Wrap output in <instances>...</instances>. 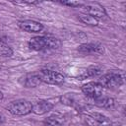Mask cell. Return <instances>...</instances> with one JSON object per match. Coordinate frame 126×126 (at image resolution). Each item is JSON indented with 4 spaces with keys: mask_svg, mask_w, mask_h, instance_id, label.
Listing matches in <instances>:
<instances>
[{
    "mask_svg": "<svg viewBox=\"0 0 126 126\" xmlns=\"http://www.w3.org/2000/svg\"><path fill=\"white\" fill-rule=\"evenodd\" d=\"M28 46L34 51L55 50L61 46V41L52 36H35L28 41Z\"/></svg>",
    "mask_w": 126,
    "mask_h": 126,
    "instance_id": "obj_1",
    "label": "cell"
},
{
    "mask_svg": "<svg viewBox=\"0 0 126 126\" xmlns=\"http://www.w3.org/2000/svg\"><path fill=\"white\" fill-rule=\"evenodd\" d=\"M6 108L12 115L25 116L32 112V103L27 99H17L11 101Z\"/></svg>",
    "mask_w": 126,
    "mask_h": 126,
    "instance_id": "obj_2",
    "label": "cell"
},
{
    "mask_svg": "<svg viewBox=\"0 0 126 126\" xmlns=\"http://www.w3.org/2000/svg\"><path fill=\"white\" fill-rule=\"evenodd\" d=\"M37 77L39 78L40 82H43L45 84L49 85H62L65 81L64 76L56 71H52L49 69H41L38 72H36Z\"/></svg>",
    "mask_w": 126,
    "mask_h": 126,
    "instance_id": "obj_3",
    "label": "cell"
},
{
    "mask_svg": "<svg viewBox=\"0 0 126 126\" xmlns=\"http://www.w3.org/2000/svg\"><path fill=\"white\" fill-rule=\"evenodd\" d=\"M98 83L103 88L115 89V88H119L120 86L123 85V77L119 73L110 72V73L102 75L99 78Z\"/></svg>",
    "mask_w": 126,
    "mask_h": 126,
    "instance_id": "obj_4",
    "label": "cell"
},
{
    "mask_svg": "<svg viewBox=\"0 0 126 126\" xmlns=\"http://www.w3.org/2000/svg\"><path fill=\"white\" fill-rule=\"evenodd\" d=\"M82 92L88 98L94 99L102 95L103 87L98 82H89L82 86Z\"/></svg>",
    "mask_w": 126,
    "mask_h": 126,
    "instance_id": "obj_5",
    "label": "cell"
},
{
    "mask_svg": "<svg viewBox=\"0 0 126 126\" xmlns=\"http://www.w3.org/2000/svg\"><path fill=\"white\" fill-rule=\"evenodd\" d=\"M77 50L81 54H84V55H94V54L101 55L104 53V47L99 42L83 43V44L78 46Z\"/></svg>",
    "mask_w": 126,
    "mask_h": 126,
    "instance_id": "obj_6",
    "label": "cell"
},
{
    "mask_svg": "<svg viewBox=\"0 0 126 126\" xmlns=\"http://www.w3.org/2000/svg\"><path fill=\"white\" fill-rule=\"evenodd\" d=\"M83 8L87 11V14L93 16L95 19H100L106 16V11L102 5H100L97 2H88L84 3Z\"/></svg>",
    "mask_w": 126,
    "mask_h": 126,
    "instance_id": "obj_7",
    "label": "cell"
},
{
    "mask_svg": "<svg viewBox=\"0 0 126 126\" xmlns=\"http://www.w3.org/2000/svg\"><path fill=\"white\" fill-rule=\"evenodd\" d=\"M60 101L68 106H72L75 108H81L83 106V99L78 94L75 93H67L60 96Z\"/></svg>",
    "mask_w": 126,
    "mask_h": 126,
    "instance_id": "obj_8",
    "label": "cell"
},
{
    "mask_svg": "<svg viewBox=\"0 0 126 126\" xmlns=\"http://www.w3.org/2000/svg\"><path fill=\"white\" fill-rule=\"evenodd\" d=\"M18 26L21 30L27 32H39L43 30V25L39 22L33 20H24L18 23Z\"/></svg>",
    "mask_w": 126,
    "mask_h": 126,
    "instance_id": "obj_9",
    "label": "cell"
},
{
    "mask_svg": "<svg viewBox=\"0 0 126 126\" xmlns=\"http://www.w3.org/2000/svg\"><path fill=\"white\" fill-rule=\"evenodd\" d=\"M54 107V104L45 99H39L32 104V112L36 115H42L49 112Z\"/></svg>",
    "mask_w": 126,
    "mask_h": 126,
    "instance_id": "obj_10",
    "label": "cell"
},
{
    "mask_svg": "<svg viewBox=\"0 0 126 126\" xmlns=\"http://www.w3.org/2000/svg\"><path fill=\"white\" fill-rule=\"evenodd\" d=\"M20 84L26 88H35L37 87L41 82L39 78L37 77L36 73H29L24 76H22L19 80Z\"/></svg>",
    "mask_w": 126,
    "mask_h": 126,
    "instance_id": "obj_11",
    "label": "cell"
},
{
    "mask_svg": "<svg viewBox=\"0 0 126 126\" xmlns=\"http://www.w3.org/2000/svg\"><path fill=\"white\" fill-rule=\"evenodd\" d=\"M89 123L91 126H111V121L101 113H92L89 117Z\"/></svg>",
    "mask_w": 126,
    "mask_h": 126,
    "instance_id": "obj_12",
    "label": "cell"
},
{
    "mask_svg": "<svg viewBox=\"0 0 126 126\" xmlns=\"http://www.w3.org/2000/svg\"><path fill=\"white\" fill-rule=\"evenodd\" d=\"M65 122H66V118L63 115L59 113H55L45 118L43 124L44 126H64Z\"/></svg>",
    "mask_w": 126,
    "mask_h": 126,
    "instance_id": "obj_13",
    "label": "cell"
},
{
    "mask_svg": "<svg viewBox=\"0 0 126 126\" xmlns=\"http://www.w3.org/2000/svg\"><path fill=\"white\" fill-rule=\"evenodd\" d=\"M102 73L101 68L97 67V66H91L88 67L87 69H85L84 71H82L81 74L78 75V80H85L88 78H93V77H97Z\"/></svg>",
    "mask_w": 126,
    "mask_h": 126,
    "instance_id": "obj_14",
    "label": "cell"
},
{
    "mask_svg": "<svg viewBox=\"0 0 126 126\" xmlns=\"http://www.w3.org/2000/svg\"><path fill=\"white\" fill-rule=\"evenodd\" d=\"M93 101V103L98 107H102V108H112L115 104V101L113 98L111 97H106V96H99L97 98L94 99H91Z\"/></svg>",
    "mask_w": 126,
    "mask_h": 126,
    "instance_id": "obj_15",
    "label": "cell"
},
{
    "mask_svg": "<svg viewBox=\"0 0 126 126\" xmlns=\"http://www.w3.org/2000/svg\"><path fill=\"white\" fill-rule=\"evenodd\" d=\"M78 19L81 23L88 25V26H92V27H95L98 25V20L94 18L93 16L89 15V14H79L78 15Z\"/></svg>",
    "mask_w": 126,
    "mask_h": 126,
    "instance_id": "obj_16",
    "label": "cell"
},
{
    "mask_svg": "<svg viewBox=\"0 0 126 126\" xmlns=\"http://www.w3.org/2000/svg\"><path fill=\"white\" fill-rule=\"evenodd\" d=\"M12 55H13L12 48L8 44H6L2 40H0V56L1 57H10Z\"/></svg>",
    "mask_w": 126,
    "mask_h": 126,
    "instance_id": "obj_17",
    "label": "cell"
},
{
    "mask_svg": "<svg viewBox=\"0 0 126 126\" xmlns=\"http://www.w3.org/2000/svg\"><path fill=\"white\" fill-rule=\"evenodd\" d=\"M62 5L68 6V7H73V8H77V7H83L84 3L80 2V1H60L59 2Z\"/></svg>",
    "mask_w": 126,
    "mask_h": 126,
    "instance_id": "obj_18",
    "label": "cell"
},
{
    "mask_svg": "<svg viewBox=\"0 0 126 126\" xmlns=\"http://www.w3.org/2000/svg\"><path fill=\"white\" fill-rule=\"evenodd\" d=\"M5 121H6V117H5V115H4L3 113H1V112H0V124L4 123Z\"/></svg>",
    "mask_w": 126,
    "mask_h": 126,
    "instance_id": "obj_19",
    "label": "cell"
},
{
    "mask_svg": "<svg viewBox=\"0 0 126 126\" xmlns=\"http://www.w3.org/2000/svg\"><path fill=\"white\" fill-rule=\"evenodd\" d=\"M3 97H4V94H3V93L0 91V100H1V99H3Z\"/></svg>",
    "mask_w": 126,
    "mask_h": 126,
    "instance_id": "obj_20",
    "label": "cell"
}]
</instances>
